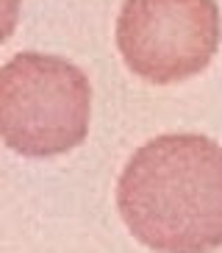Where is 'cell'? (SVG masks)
I'll return each mask as SVG.
<instances>
[{
  "instance_id": "obj_1",
  "label": "cell",
  "mask_w": 222,
  "mask_h": 253,
  "mask_svg": "<svg viewBox=\"0 0 222 253\" xmlns=\"http://www.w3.org/2000/svg\"><path fill=\"white\" fill-rule=\"evenodd\" d=\"M117 209L133 239L155 253L222 248V145L203 134L145 142L119 172Z\"/></svg>"
},
{
  "instance_id": "obj_2",
  "label": "cell",
  "mask_w": 222,
  "mask_h": 253,
  "mask_svg": "<svg viewBox=\"0 0 222 253\" xmlns=\"http://www.w3.org/2000/svg\"><path fill=\"white\" fill-rule=\"evenodd\" d=\"M92 84L78 64L17 53L0 67V139L31 159L59 156L89 134Z\"/></svg>"
},
{
  "instance_id": "obj_3",
  "label": "cell",
  "mask_w": 222,
  "mask_h": 253,
  "mask_svg": "<svg viewBox=\"0 0 222 253\" xmlns=\"http://www.w3.org/2000/svg\"><path fill=\"white\" fill-rule=\"evenodd\" d=\"M222 39L217 0H125L117 47L150 84H178L203 73Z\"/></svg>"
},
{
  "instance_id": "obj_4",
  "label": "cell",
  "mask_w": 222,
  "mask_h": 253,
  "mask_svg": "<svg viewBox=\"0 0 222 253\" xmlns=\"http://www.w3.org/2000/svg\"><path fill=\"white\" fill-rule=\"evenodd\" d=\"M20 0H0V45L14 34L17 23H20Z\"/></svg>"
}]
</instances>
